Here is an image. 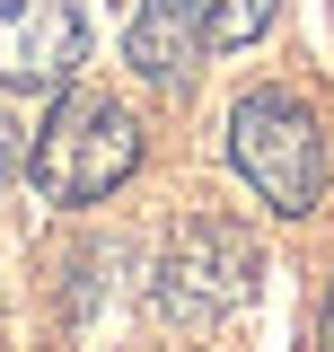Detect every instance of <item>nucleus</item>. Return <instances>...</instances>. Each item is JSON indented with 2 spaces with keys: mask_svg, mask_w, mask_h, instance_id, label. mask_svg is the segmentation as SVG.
<instances>
[{
  "mask_svg": "<svg viewBox=\"0 0 334 352\" xmlns=\"http://www.w3.org/2000/svg\"><path fill=\"white\" fill-rule=\"evenodd\" d=\"M282 18V0H203V27L211 44H255L264 27Z\"/></svg>",
  "mask_w": 334,
  "mask_h": 352,
  "instance_id": "423d86ee",
  "label": "nucleus"
},
{
  "mask_svg": "<svg viewBox=\"0 0 334 352\" xmlns=\"http://www.w3.org/2000/svg\"><path fill=\"white\" fill-rule=\"evenodd\" d=\"M317 352H334V291H326V308H317Z\"/></svg>",
  "mask_w": 334,
  "mask_h": 352,
  "instance_id": "6e6552de",
  "label": "nucleus"
},
{
  "mask_svg": "<svg viewBox=\"0 0 334 352\" xmlns=\"http://www.w3.org/2000/svg\"><path fill=\"white\" fill-rule=\"evenodd\" d=\"M132 168H141V124H132L124 97H106V88H53V115L36 124V150H27V176H36L44 203H62V212L106 203Z\"/></svg>",
  "mask_w": 334,
  "mask_h": 352,
  "instance_id": "f257e3e1",
  "label": "nucleus"
},
{
  "mask_svg": "<svg viewBox=\"0 0 334 352\" xmlns=\"http://www.w3.org/2000/svg\"><path fill=\"white\" fill-rule=\"evenodd\" d=\"M229 168L255 185V203H273L282 220L326 203V132L308 115V97L291 88H247L229 106Z\"/></svg>",
  "mask_w": 334,
  "mask_h": 352,
  "instance_id": "f03ea898",
  "label": "nucleus"
},
{
  "mask_svg": "<svg viewBox=\"0 0 334 352\" xmlns=\"http://www.w3.org/2000/svg\"><path fill=\"white\" fill-rule=\"evenodd\" d=\"M255 273H264V256H255V238L238 220H176L167 247H159L150 300L176 326H211V317H229V308L255 300Z\"/></svg>",
  "mask_w": 334,
  "mask_h": 352,
  "instance_id": "7ed1b4c3",
  "label": "nucleus"
},
{
  "mask_svg": "<svg viewBox=\"0 0 334 352\" xmlns=\"http://www.w3.org/2000/svg\"><path fill=\"white\" fill-rule=\"evenodd\" d=\"M18 168H27V132H18V115H9V106H0V185H9Z\"/></svg>",
  "mask_w": 334,
  "mask_h": 352,
  "instance_id": "0eeeda50",
  "label": "nucleus"
},
{
  "mask_svg": "<svg viewBox=\"0 0 334 352\" xmlns=\"http://www.w3.org/2000/svg\"><path fill=\"white\" fill-rule=\"evenodd\" d=\"M203 53H211L203 0H141V18H132V36H124V62L150 88H194Z\"/></svg>",
  "mask_w": 334,
  "mask_h": 352,
  "instance_id": "39448f33",
  "label": "nucleus"
},
{
  "mask_svg": "<svg viewBox=\"0 0 334 352\" xmlns=\"http://www.w3.org/2000/svg\"><path fill=\"white\" fill-rule=\"evenodd\" d=\"M88 62L80 0H0V88L9 97H53Z\"/></svg>",
  "mask_w": 334,
  "mask_h": 352,
  "instance_id": "20e7f679",
  "label": "nucleus"
}]
</instances>
